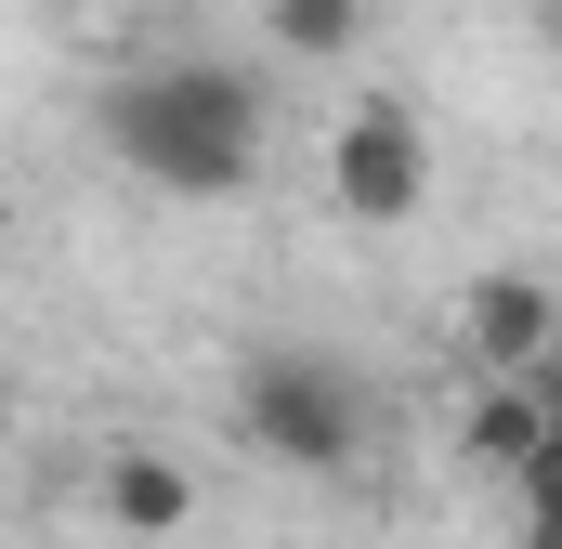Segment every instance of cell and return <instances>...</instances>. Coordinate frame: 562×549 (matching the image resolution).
<instances>
[{
  "label": "cell",
  "mask_w": 562,
  "mask_h": 549,
  "mask_svg": "<svg viewBox=\"0 0 562 549\" xmlns=\"http://www.w3.org/2000/svg\"><path fill=\"white\" fill-rule=\"evenodd\" d=\"M105 144L157 197H236L262 170V79L249 66H132L105 92Z\"/></svg>",
  "instance_id": "6da1fadb"
},
{
  "label": "cell",
  "mask_w": 562,
  "mask_h": 549,
  "mask_svg": "<svg viewBox=\"0 0 562 549\" xmlns=\"http://www.w3.org/2000/svg\"><path fill=\"white\" fill-rule=\"evenodd\" d=\"M236 432L276 458V471H353L367 458V380L340 367V354H314V340H262L249 367H236Z\"/></svg>",
  "instance_id": "7a4b0ae2"
},
{
  "label": "cell",
  "mask_w": 562,
  "mask_h": 549,
  "mask_svg": "<svg viewBox=\"0 0 562 549\" xmlns=\"http://www.w3.org/2000/svg\"><path fill=\"white\" fill-rule=\"evenodd\" d=\"M327 183H340L353 223H419V197H431V132H419V105L367 92V105L340 119V144H327Z\"/></svg>",
  "instance_id": "3957f363"
},
{
  "label": "cell",
  "mask_w": 562,
  "mask_h": 549,
  "mask_svg": "<svg viewBox=\"0 0 562 549\" xmlns=\"http://www.w3.org/2000/svg\"><path fill=\"white\" fill-rule=\"evenodd\" d=\"M458 340H471V367H484V380H537V367H550V340H562L550 274H484V288H471V314H458Z\"/></svg>",
  "instance_id": "277c9868"
},
{
  "label": "cell",
  "mask_w": 562,
  "mask_h": 549,
  "mask_svg": "<svg viewBox=\"0 0 562 549\" xmlns=\"http://www.w3.org/2000/svg\"><path fill=\"white\" fill-rule=\"evenodd\" d=\"M550 432H562V418H550L537 380H484V393H471V458H484V471H510V484L537 471V445H550Z\"/></svg>",
  "instance_id": "5b68a950"
},
{
  "label": "cell",
  "mask_w": 562,
  "mask_h": 549,
  "mask_svg": "<svg viewBox=\"0 0 562 549\" xmlns=\"http://www.w3.org/2000/svg\"><path fill=\"white\" fill-rule=\"evenodd\" d=\"M105 511H119L132 537H170V524L196 511V484H183L170 458H105Z\"/></svg>",
  "instance_id": "8992f818"
},
{
  "label": "cell",
  "mask_w": 562,
  "mask_h": 549,
  "mask_svg": "<svg viewBox=\"0 0 562 549\" xmlns=\"http://www.w3.org/2000/svg\"><path fill=\"white\" fill-rule=\"evenodd\" d=\"M262 26H276V53H301V66H340L367 40V0H276Z\"/></svg>",
  "instance_id": "52a82bcc"
},
{
  "label": "cell",
  "mask_w": 562,
  "mask_h": 549,
  "mask_svg": "<svg viewBox=\"0 0 562 549\" xmlns=\"http://www.w3.org/2000/svg\"><path fill=\"white\" fill-rule=\"evenodd\" d=\"M524 549H562V432L537 445V471H524Z\"/></svg>",
  "instance_id": "ba28073f"
},
{
  "label": "cell",
  "mask_w": 562,
  "mask_h": 549,
  "mask_svg": "<svg viewBox=\"0 0 562 549\" xmlns=\"http://www.w3.org/2000/svg\"><path fill=\"white\" fill-rule=\"evenodd\" d=\"M537 393H550V418H562V340H550V367H537Z\"/></svg>",
  "instance_id": "9c48e42d"
},
{
  "label": "cell",
  "mask_w": 562,
  "mask_h": 549,
  "mask_svg": "<svg viewBox=\"0 0 562 549\" xmlns=\"http://www.w3.org/2000/svg\"><path fill=\"white\" fill-rule=\"evenodd\" d=\"M537 26H550V53H562V0H537Z\"/></svg>",
  "instance_id": "30bf717a"
}]
</instances>
